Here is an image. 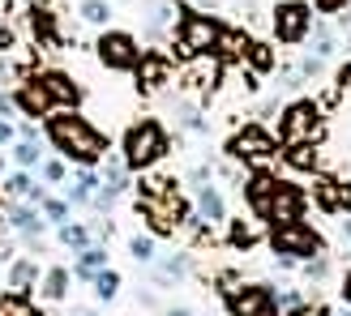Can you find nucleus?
Masks as SVG:
<instances>
[{
	"instance_id": "obj_22",
	"label": "nucleus",
	"mask_w": 351,
	"mask_h": 316,
	"mask_svg": "<svg viewBox=\"0 0 351 316\" xmlns=\"http://www.w3.org/2000/svg\"><path fill=\"white\" fill-rule=\"evenodd\" d=\"M0 316H39V312H34V304L26 300L22 291H13V295L0 300Z\"/></svg>"
},
{
	"instance_id": "obj_39",
	"label": "nucleus",
	"mask_w": 351,
	"mask_h": 316,
	"mask_svg": "<svg viewBox=\"0 0 351 316\" xmlns=\"http://www.w3.org/2000/svg\"><path fill=\"white\" fill-rule=\"evenodd\" d=\"M322 73V56H304L300 60V77H317Z\"/></svg>"
},
{
	"instance_id": "obj_17",
	"label": "nucleus",
	"mask_w": 351,
	"mask_h": 316,
	"mask_svg": "<svg viewBox=\"0 0 351 316\" xmlns=\"http://www.w3.org/2000/svg\"><path fill=\"white\" fill-rule=\"evenodd\" d=\"M103 265H108V248H99V243H86V248H82V261H77V278H95Z\"/></svg>"
},
{
	"instance_id": "obj_28",
	"label": "nucleus",
	"mask_w": 351,
	"mask_h": 316,
	"mask_svg": "<svg viewBox=\"0 0 351 316\" xmlns=\"http://www.w3.org/2000/svg\"><path fill=\"white\" fill-rule=\"evenodd\" d=\"M60 243L64 248H86V243H90V231H86V226H69V222H60Z\"/></svg>"
},
{
	"instance_id": "obj_26",
	"label": "nucleus",
	"mask_w": 351,
	"mask_h": 316,
	"mask_svg": "<svg viewBox=\"0 0 351 316\" xmlns=\"http://www.w3.org/2000/svg\"><path fill=\"white\" fill-rule=\"evenodd\" d=\"M142 5H146V30L159 34L163 22H167V0H142Z\"/></svg>"
},
{
	"instance_id": "obj_11",
	"label": "nucleus",
	"mask_w": 351,
	"mask_h": 316,
	"mask_svg": "<svg viewBox=\"0 0 351 316\" xmlns=\"http://www.w3.org/2000/svg\"><path fill=\"white\" fill-rule=\"evenodd\" d=\"M232 312L236 316H274V295L266 287H244L232 295Z\"/></svg>"
},
{
	"instance_id": "obj_42",
	"label": "nucleus",
	"mask_w": 351,
	"mask_h": 316,
	"mask_svg": "<svg viewBox=\"0 0 351 316\" xmlns=\"http://www.w3.org/2000/svg\"><path fill=\"white\" fill-rule=\"evenodd\" d=\"M274 304H283V308H295V304H300V295H295V291H283V295H278Z\"/></svg>"
},
{
	"instance_id": "obj_40",
	"label": "nucleus",
	"mask_w": 351,
	"mask_h": 316,
	"mask_svg": "<svg viewBox=\"0 0 351 316\" xmlns=\"http://www.w3.org/2000/svg\"><path fill=\"white\" fill-rule=\"evenodd\" d=\"M313 5H317L322 13H339V9L347 5V0H313Z\"/></svg>"
},
{
	"instance_id": "obj_46",
	"label": "nucleus",
	"mask_w": 351,
	"mask_h": 316,
	"mask_svg": "<svg viewBox=\"0 0 351 316\" xmlns=\"http://www.w3.org/2000/svg\"><path fill=\"white\" fill-rule=\"evenodd\" d=\"M0 47H5V51L13 47V30H0Z\"/></svg>"
},
{
	"instance_id": "obj_24",
	"label": "nucleus",
	"mask_w": 351,
	"mask_h": 316,
	"mask_svg": "<svg viewBox=\"0 0 351 316\" xmlns=\"http://www.w3.org/2000/svg\"><path fill=\"white\" fill-rule=\"evenodd\" d=\"M82 22H90V26H103V22H108V17H112V5H108V0H82Z\"/></svg>"
},
{
	"instance_id": "obj_2",
	"label": "nucleus",
	"mask_w": 351,
	"mask_h": 316,
	"mask_svg": "<svg viewBox=\"0 0 351 316\" xmlns=\"http://www.w3.org/2000/svg\"><path fill=\"white\" fill-rule=\"evenodd\" d=\"M163 154H167V133L159 129V120H142V124L129 129V137H125V167L146 171V167L159 163Z\"/></svg>"
},
{
	"instance_id": "obj_25",
	"label": "nucleus",
	"mask_w": 351,
	"mask_h": 316,
	"mask_svg": "<svg viewBox=\"0 0 351 316\" xmlns=\"http://www.w3.org/2000/svg\"><path fill=\"white\" fill-rule=\"evenodd\" d=\"M5 192H9V197H30V201H43V192L30 184V175H9V180H5Z\"/></svg>"
},
{
	"instance_id": "obj_4",
	"label": "nucleus",
	"mask_w": 351,
	"mask_h": 316,
	"mask_svg": "<svg viewBox=\"0 0 351 316\" xmlns=\"http://www.w3.org/2000/svg\"><path fill=\"white\" fill-rule=\"evenodd\" d=\"M278 137H283V146H295V142H317L322 137V111L317 103H291V107L283 111V120H278Z\"/></svg>"
},
{
	"instance_id": "obj_10",
	"label": "nucleus",
	"mask_w": 351,
	"mask_h": 316,
	"mask_svg": "<svg viewBox=\"0 0 351 316\" xmlns=\"http://www.w3.org/2000/svg\"><path fill=\"white\" fill-rule=\"evenodd\" d=\"M244 201H249V209H253V218H270V201H274V188H278V180L270 171H253V175H244Z\"/></svg>"
},
{
	"instance_id": "obj_45",
	"label": "nucleus",
	"mask_w": 351,
	"mask_h": 316,
	"mask_svg": "<svg viewBox=\"0 0 351 316\" xmlns=\"http://www.w3.org/2000/svg\"><path fill=\"white\" fill-rule=\"evenodd\" d=\"M9 256H13V243H9V239H0V261H9Z\"/></svg>"
},
{
	"instance_id": "obj_44",
	"label": "nucleus",
	"mask_w": 351,
	"mask_h": 316,
	"mask_svg": "<svg viewBox=\"0 0 351 316\" xmlns=\"http://www.w3.org/2000/svg\"><path fill=\"white\" fill-rule=\"evenodd\" d=\"M5 142H13V129L5 124V120H0V146H5Z\"/></svg>"
},
{
	"instance_id": "obj_50",
	"label": "nucleus",
	"mask_w": 351,
	"mask_h": 316,
	"mask_svg": "<svg viewBox=\"0 0 351 316\" xmlns=\"http://www.w3.org/2000/svg\"><path fill=\"white\" fill-rule=\"evenodd\" d=\"M167 316H193V312H189V308H171Z\"/></svg>"
},
{
	"instance_id": "obj_19",
	"label": "nucleus",
	"mask_w": 351,
	"mask_h": 316,
	"mask_svg": "<svg viewBox=\"0 0 351 316\" xmlns=\"http://www.w3.org/2000/svg\"><path fill=\"white\" fill-rule=\"evenodd\" d=\"M227 239H232V248H240V252H249V248H257V239H261V231H257L253 222H244V218H236V222H232V235H227Z\"/></svg>"
},
{
	"instance_id": "obj_37",
	"label": "nucleus",
	"mask_w": 351,
	"mask_h": 316,
	"mask_svg": "<svg viewBox=\"0 0 351 316\" xmlns=\"http://www.w3.org/2000/svg\"><path fill=\"white\" fill-rule=\"evenodd\" d=\"M43 180H47V184H60V180H64V163H56V158H51V163H43Z\"/></svg>"
},
{
	"instance_id": "obj_33",
	"label": "nucleus",
	"mask_w": 351,
	"mask_h": 316,
	"mask_svg": "<svg viewBox=\"0 0 351 316\" xmlns=\"http://www.w3.org/2000/svg\"><path fill=\"white\" fill-rule=\"evenodd\" d=\"M317 197L326 209H339V180H317Z\"/></svg>"
},
{
	"instance_id": "obj_31",
	"label": "nucleus",
	"mask_w": 351,
	"mask_h": 316,
	"mask_svg": "<svg viewBox=\"0 0 351 316\" xmlns=\"http://www.w3.org/2000/svg\"><path fill=\"white\" fill-rule=\"evenodd\" d=\"M95 291H99V300H112V295L120 291V274H116V269L95 274Z\"/></svg>"
},
{
	"instance_id": "obj_13",
	"label": "nucleus",
	"mask_w": 351,
	"mask_h": 316,
	"mask_svg": "<svg viewBox=\"0 0 351 316\" xmlns=\"http://www.w3.org/2000/svg\"><path fill=\"white\" fill-rule=\"evenodd\" d=\"M137 81H142L146 90H163L171 81V60L167 56H142L137 60Z\"/></svg>"
},
{
	"instance_id": "obj_30",
	"label": "nucleus",
	"mask_w": 351,
	"mask_h": 316,
	"mask_svg": "<svg viewBox=\"0 0 351 316\" xmlns=\"http://www.w3.org/2000/svg\"><path fill=\"white\" fill-rule=\"evenodd\" d=\"M184 274H189V256H167L159 269V282H180Z\"/></svg>"
},
{
	"instance_id": "obj_21",
	"label": "nucleus",
	"mask_w": 351,
	"mask_h": 316,
	"mask_svg": "<svg viewBox=\"0 0 351 316\" xmlns=\"http://www.w3.org/2000/svg\"><path fill=\"white\" fill-rule=\"evenodd\" d=\"M219 51H223V56H244V51H249V39H244V34L240 30H219V43H215Z\"/></svg>"
},
{
	"instance_id": "obj_6",
	"label": "nucleus",
	"mask_w": 351,
	"mask_h": 316,
	"mask_svg": "<svg viewBox=\"0 0 351 316\" xmlns=\"http://www.w3.org/2000/svg\"><path fill=\"white\" fill-rule=\"evenodd\" d=\"M219 30H223V26L210 22V17H202V13H184V17H180V56L197 60V56H206V51H215Z\"/></svg>"
},
{
	"instance_id": "obj_48",
	"label": "nucleus",
	"mask_w": 351,
	"mask_h": 316,
	"mask_svg": "<svg viewBox=\"0 0 351 316\" xmlns=\"http://www.w3.org/2000/svg\"><path fill=\"white\" fill-rule=\"evenodd\" d=\"M0 111H5V116L13 111V98H9V94H0Z\"/></svg>"
},
{
	"instance_id": "obj_20",
	"label": "nucleus",
	"mask_w": 351,
	"mask_h": 316,
	"mask_svg": "<svg viewBox=\"0 0 351 316\" xmlns=\"http://www.w3.org/2000/svg\"><path fill=\"white\" fill-rule=\"evenodd\" d=\"M9 222L17 226V231H30V235H34V231H39V226H43V218L34 214L30 205H9Z\"/></svg>"
},
{
	"instance_id": "obj_36",
	"label": "nucleus",
	"mask_w": 351,
	"mask_h": 316,
	"mask_svg": "<svg viewBox=\"0 0 351 316\" xmlns=\"http://www.w3.org/2000/svg\"><path fill=\"white\" fill-rule=\"evenodd\" d=\"M108 188H116V192H125V188H129V180H125V167H120V163H112V158H108Z\"/></svg>"
},
{
	"instance_id": "obj_29",
	"label": "nucleus",
	"mask_w": 351,
	"mask_h": 316,
	"mask_svg": "<svg viewBox=\"0 0 351 316\" xmlns=\"http://www.w3.org/2000/svg\"><path fill=\"white\" fill-rule=\"evenodd\" d=\"M244 56H249V64L257 68V73H266V68H274V51H270L266 43H249V51H244Z\"/></svg>"
},
{
	"instance_id": "obj_41",
	"label": "nucleus",
	"mask_w": 351,
	"mask_h": 316,
	"mask_svg": "<svg viewBox=\"0 0 351 316\" xmlns=\"http://www.w3.org/2000/svg\"><path fill=\"white\" fill-rule=\"evenodd\" d=\"M291 316H330V312H326V308H300V304H295Z\"/></svg>"
},
{
	"instance_id": "obj_16",
	"label": "nucleus",
	"mask_w": 351,
	"mask_h": 316,
	"mask_svg": "<svg viewBox=\"0 0 351 316\" xmlns=\"http://www.w3.org/2000/svg\"><path fill=\"white\" fill-rule=\"evenodd\" d=\"M39 81L47 85V94H51V103H64V107H73V103L82 98V90H77V81H73V77H64V73H43Z\"/></svg>"
},
{
	"instance_id": "obj_7",
	"label": "nucleus",
	"mask_w": 351,
	"mask_h": 316,
	"mask_svg": "<svg viewBox=\"0 0 351 316\" xmlns=\"http://www.w3.org/2000/svg\"><path fill=\"white\" fill-rule=\"evenodd\" d=\"M313 30V9L300 5V0H283L274 9V39L278 43H300L304 34Z\"/></svg>"
},
{
	"instance_id": "obj_1",
	"label": "nucleus",
	"mask_w": 351,
	"mask_h": 316,
	"mask_svg": "<svg viewBox=\"0 0 351 316\" xmlns=\"http://www.w3.org/2000/svg\"><path fill=\"white\" fill-rule=\"evenodd\" d=\"M47 137H51V146H56L64 158H73V163H82V167H90V163H99V158H108V150H112L108 137H103L86 116H77V111L56 116V120L47 124Z\"/></svg>"
},
{
	"instance_id": "obj_47",
	"label": "nucleus",
	"mask_w": 351,
	"mask_h": 316,
	"mask_svg": "<svg viewBox=\"0 0 351 316\" xmlns=\"http://www.w3.org/2000/svg\"><path fill=\"white\" fill-rule=\"evenodd\" d=\"M339 81H343V85H351V60L343 64V73H339Z\"/></svg>"
},
{
	"instance_id": "obj_23",
	"label": "nucleus",
	"mask_w": 351,
	"mask_h": 316,
	"mask_svg": "<svg viewBox=\"0 0 351 316\" xmlns=\"http://www.w3.org/2000/svg\"><path fill=\"white\" fill-rule=\"evenodd\" d=\"M34 278H39V269H34L30 261H17V265L9 269V287L26 295V291H30V282H34Z\"/></svg>"
},
{
	"instance_id": "obj_8",
	"label": "nucleus",
	"mask_w": 351,
	"mask_h": 316,
	"mask_svg": "<svg viewBox=\"0 0 351 316\" xmlns=\"http://www.w3.org/2000/svg\"><path fill=\"white\" fill-rule=\"evenodd\" d=\"M95 47H99V60L108 68H116V73H129V68H137V60H142L137 56V39L125 30H108Z\"/></svg>"
},
{
	"instance_id": "obj_15",
	"label": "nucleus",
	"mask_w": 351,
	"mask_h": 316,
	"mask_svg": "<svg viewBox=\"0 0 351 316\" xmlns=\"http://www.w3.org/2000/svg\"><path fill=\"white\" fill-rule=\"evenodd\" d=\"M197 218H202L206 226H215V222L227 218V205H223V192H219V188H210V184L197 188Z\"/></svg>"
},
{
	"instance_id": "obj_32",
	"label": "nucleus",
	"mask_w": 351,
	"mask_h": 316,
	"mask_svg": "<svg viewBox=\"0 0 351 316\" xmlns=\"http://www.w3.org/2000/svg\"><path fill=\"white\" fill-rule=\"evenodd\" d=\"M313 51H317L322 60H326V56H335V34H330L326 26H317V30H313Z\"/></svg>"
},
{
	"instance_id": "obj_27",
	"label": "nucleus",
	"mask_w": 351,
	"mask_h": 316,
	"mask_svg": "<svg viewBox=\"0 0 351 316\" xmlns=\"http://www.w3.org/2000/svg\"><path fill=\"white\" fill-rule=\"evenodd\" d=\"M64 291H69V274L64 269H51L43 278V300H64Z\"/></svg>"
},
{
	"instance_id": "obj_38",
	"label": "nucleus",
	"mask_w": 351,
	"mask_h": 316,
	"mask_svg": "<svg viewBox=\"0 0 351 316\" xmlns=\"http://www.w3.org/2000/svg\"><path fill=\"white\" fill-rule=\"evenodd\" d=\"M43 214H47L51 222H64V214H69V205H64V201H43Z\"/></svg>"
},
{
	"instance_id": "obj_43",
	"label": "nucleus",
	"mask_w": 351,
	"mask_h": 316,
	"mask_svg": "<svg viewBox=\"0 0 351 316\" xmlns=\"http://www.w3.org/2000/svg\"><path fill=\"white\" fill-rule=\"evenodd\" d=\"M339 209H351V184H339Z\"/></svg>"
},
{
	"instance_id": "obj_5",
	"label": "nucleus",
	"mask_w": 351,
	"mask_h": 316,
	"mask_svg": "<svg viewBox=\"0 0 351 316\" xmlns=\"http://www.w3.org/2000/svg\"><path fill=\"white\" fill-rule=\"evenodd\" d=\"M137 209L150 218V226L159 235H171L176 226L184 222V201L176 197V188H163V192H146L142 201H137Z\"/></svg>"
},
{
	"instance_id": "obj_18",
	"label": "nucleus",
	"mask_w": 351,
	"mask_h": 316,
	"mask_svg": "<svg viewBox=\"0 0 351 316\" xmlns=\"http://www.w3.org/2000/svg\"><path fill=\"white\" fill-rule=\"evenodd\" d=\"M287 167H295V171H313L317 167V150H313V142H295V146H287Z\"/></svg>"
},
{
	"instance_id": "obj_34",
	"label": "nucleus",
	"mask_w": 351,
	"mask_h": 316,
	"mask_svg": "<svg viewBox=\"0 0 351 316\" xmlns=\"http://www.w3.org/2000/svg\"><path fill=\"white\" fill-rule=\"evenodd\" d=\"M129 252H133L137 261H154V239H150V235H133V239H129Z\"/></svg>"
},
{
	"instance_id": "obj_12",
	"label": "nucleus",
	"mask_w": 351,
	"mask_h": 316,
	"mask_svg": "<svg viewBox=\"0 0 351 316\" xmlns=\"http://www.w3.org/2000/svg\"><path fill=\"white\" fill-rule=\"evenodd\" d=\"M304 209V192L295 184H278L274 188V201H270V222H295Z\"/></svg>"
},
{
	"instance_id": "obj_49",
	"label": "nucleus",
	"mask_w": 351,
	"mask_h": 316,
	"mask_svg": "<svg viewBox=\"0 0 351 316\" xmlns=\"http://www.w3.org/2000/svg\"><path fill=\"white\" fill-rule=\"evenodd\" d=\"M343 300L351 304V274H347V282H343Z\"/></svg>"
},
{
	"instance_id": "obj_3",
	"label": "nucleus",
	"mask_w": 351,
	"mask_h": 316,
	"mask_svg": "<svg viewBox=\"0 0 351 316\" xmlns=\"http://www.w3.org/2000/svg\"><path fill=\"white\" fill-rule=\"evenodd\" d=\"M270 248L283 252V256H295V261H308V256H322L326 252V239L313 231V226H304L300 218H295V222H274Z\"/></svg>"
},
{
	"instance_id": "obj_51",
	"label": "nucleus",
	"mask_w": 351,
	"mask_h": 316,
	"mask_svg": "<svg viewBox=\"0 0 351 316\" xmlns=\"http://www.w3.org/2000/svg\"><path fill=\"white\" fill-rule=\"evenodd\" d=\"M73 316H95V312H90V308H77V312H73Z\"/></svg>"
},
{
	"instance_id": "obj_9",
	"label": "nucleus",
	"mask_w": 351,
	"mask_h": 316,
	"mask_svg": "<svg viewBox=\"0 0 351 316\" xmlns=\"http://www.w3.org/2000/svg\"><path fill=\"white\" fill-rule=\"evenodd\" d=\"M227 154L232 158H244V163H266L270 154H278V142L261 129V124H249V129H240L232 137V146H227Z\"/></svg>"
},
{
	"instance_id": "obj_14",
	"label": "nucleus",
	"mask_w": 351,
	"mask_h": 316,
	"mask_svg": "<svg viewBox=\"0 0 351 316\" xmlns=\"http://www.w3.org/2000/svg\"><path fill=\"white\" fill-rule=\"evenodd\" d=\"M17 107H22L26 116H47L56 103H51V94H47V85L34 77V81H26L22 90H17Z\"/></svg>"
},
{
	"instance_id": "obj_52",
	"label": "nucleus",
	"mask_w": 351,
	"mask_h": 316,
	"mask_svg": "<svg viewBox=\"0 0 351 316\" xmlns=\"http://www.w3.org/2000/svg\"><path fill=\"white\" fill-rule=\"evenodd\" d=\"M343 235H347V239H351V218H347V222H343Z\"/></svg>"
},
{
	"instance_id": "obj_35",
	"label": "nucleus",
	"mask_w": 351,
	"mask_h": 316,
	"mask_svg": "<svg viewBox=\"0 0 351 316\" xmlns=\"http://www.w3.org/2000/svg\"><path fill=\"white\" fill-rule=\"evenodd\" d=\"M13 158H17L22 167H34V163H39V146H34V142H17V146H13Z\"/></svg>"
}]
</instances>
